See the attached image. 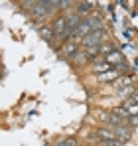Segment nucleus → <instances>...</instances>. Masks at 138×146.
I'll list each match as a JSON object with an SVG mask.
<instances>
[{
  "label": "nucleus",
  "instance_id": "9",
  "mask_svg": "<svg viewBox=\"0 0 138 146\" xmlns=\"http://www.w3.org/2000/svg\"><path fill=\"white\" fill-rule=\"evenodd\" d=\"M113 130H115V136L120 140V142H124V140H128L130 138V130H126L122 124H118V126H113Z\"/></svg>",
  "mask_w": 138,
  "mask_h": 146
},
{
  "label": "nucleus",
  "instance_id": "3",
  "mask_svg": "<svg viewBox=\"0 0 138 146\" xmlns=\"http://www.w3.org/2000/svg\"><path fill=\"white\" fill-rule=\"evenodd\" d=\"M97 138L103 140L107 146H120V140L115 136V130L113 128H99L97 130Z\"/></svg>",
  "mask_w": 138,
  "mask_h": 146
},
{
  "label": "nucleus",
  "instance_id": "15",
  "mask_svg": "<svg viewBox=\"0 0 138 146\" xmlns=\"http://www.w3.org/2000/svg\"><path fill=\"white\" fill-rule=\"evenodd\" d=\"M126 122H128V124H132V126H138V117H130Z\"/></svg>",
  "mask_w": 138,
  "mask_h": 146
},
{
  "label": "nucleus",
  "instance_id": "17",
  "mask_svg": "<svg viewBox=\"0 0 138 146\" xmlns=\"http://www.w3.org/2000/svg\"><path fill=\"white\" fill-rule=\"evenodd\" d=\"M59 146H67V144H65V142H59Z\"/></svg>",
  "mask_w": 138,
  "mask_h": 146
},
{
  "label": "nucleus",
  "instance_id": "5",
  "mask_svg": "<svg viewBox=\"0 0 138 146\" xmlns=\"http://www.w3.org/2000/svg\"><path fill=\"white\" fill-rule=\"evenodd\" d=\"M77 46H79V42H75V40H67V42L61 46V55H63V57H71V59H73V57L77 55V51H79V49H77Z\"/></svg>",
  "mask_w": 138,
  "mask_h": 146
},
{
  "label": "nucleus",
  "instance_id": "10",
  "mask_svg": "<svg viewBox=\"0 0 138 146\" xmlns=\"http://www.w3.org/2000/svg\"><path fill=\"white\" fill-rule=\"evenodd\" d=\"M46 14H47V4L46 2L34 4V16H36V18H46Z\"/></svg>",
  "mask_w": 138,
  "mask_h": 146
},
{
  "label": "nucleus",
  "instance_id": "7",
  "mask_svg": "<svg viewBox=\"0 0 138 146\" xmlns=\"http://www.w3.org/2000/svg\"><path fill=\"white\" fill-rule=\"evenodd\" d=\"M105 59H107V63L109 65H120V63H124V59H122V55L116 51V49H113V51H109L107 55H103Z\"/></svg>",
  "mask_w": 138,
  "mask_h": 146
},
{
  "label": "nucleus",
  "instance_id": "11",
  "mask_svg": "<svg viewBox=\"0 0 138 146\" xmlns=\"http://www.w3.org/2000/svg\"><path fill=\"white\" fill-rule=\"evenodd\" d=\"M122 107L128 111V115H130V117H138V105H136V103H132V101H126Z\"/></svg>",
  "mask_w": 138,
  "mask_h": 146
},
{
  "label": "nucleus",
  "instance_id": "12",
  "mask_svg": "<svg viewBox=\"0 0 138 146\" xmlns=\"http://www.w3.org/2000/svg\"><path fill=\"white\" fill-rule=\"evenodd\" d=\"M91 10H93L91 2H81V4L77 6V14H81V16H83V14H89Z\"/></svg>",
  "mask_w": 138,
  "mask_h": 146
},
{
  "label": "nucleus",
  "instance_id": "1",
  "mask_svg": "<svg viewBox=\"0 0 138 146\" xmlns=\"http://www.w3.org/2000/svg\"><path fill=\"white\" fill-rule=\"evenodd\" d=\"M101 28V18L99 16H95V14H91V16H87L83 22H81V26L73 32V36L69 38V40H75V42H81L85 36H89L93 30H99Z\"/></svg>",
  "mask_w": 138,
  "mask_h": 146
},
{
  "label": "nucleus",
  "instance_id": "8",
  "mask_svg": "<svg viewBox=\"0 0 138 146\" xmlns=\"http://www.w3.org/2000/svg\"><path fill=\"white\" fill-rule=\"evenodd\" d=\"M120 77V71L118 69H109V71H105V73H101L99 75V81H103V83H109V81H116Z\"/></svg>",
  "mask_w": 138,
  "mask_h": 146
},
{
  "label": "nucleus",
  "instance_id": "4",
  "mask_svg": "<svg viewBox=\"0 0 138 146\" xmlns=\"http://www.w3.org/2000/svg\"><path fill=\"white\" fill-rule=\"evenodd\" d=\"M93 71L97 73V75H101V73L109 71V69H113V65H109L107 63V59L105 57H101V55H97V57H93Z\"/></svg>",
  "mask_w": 138,
  "mask_h": 146
},
{
  "label": "nucleus",
  "instance_id": "16",
  "mask_svg": "<svg viewBox=\"0 0 138 146\" xmlns=\"http://www.w3.org/2000/svg\"><path fill=\"white\" fill-rule=\"evenodd\" d=\"M130 101L138 105V91H132V95H130Z\"/></svg>",
  "mask_w": 138,
  "mask_h": 146
},
{
  "label": "nucleus",
  "instance_id": "6",
  "mask_svg": "<svg viewBox=\"0 0 138 146\" xmlns=\"http://www.w3.org/2000/svg\"><path fill=\"white\" fill-rule=\"evenodd\" d=\"M53 36H57V38H63L65 40V18L63 16H57L55 20H53Z\"/></svg>",
  "mask_w": 138,
  "mask_h": 146
},
{
  "label": "nucleus",
  "instance_id": "14",
  "mask_svg": "<svg viewBox=\"0 0 138 146\" xmlns=\"http://www.w3.org/2000/svg\"><path fill=\"white\" fill-rule=\"evenodd\" d=\"M69 0H57V8H67Z\"/></svg>",
  "mask_w": 138,
  "mask_h": 146
},
{
  "label": "nucleus",
  "instance_id": "13",
  "mask_svg": "<svg viewBox=\"0 0 138 146\" xmlns=\"http://www.w3.org/2000/svg\"><path fill=\"white\" fill-rule=\"evenodd\" d=\"M40 34L46 38V40H51L53 38V28H47V26H40Z\"/></svg>",
  "mask_w": 138,
  "mask_h": 146
},
{
  "label": "nucleus",
  "instance_id": "2",
  "mask_svg": "<svg viewBox=\"0 0 138 146\" xmlns=\"http://www.w3.org/2000/svg\"><path fill=\"white\" fill-rule=\"evenodd\" d=\"M103 40H105V30L99 28V30H93L89 36H85L81 40V44H83V48H101Z\"/></svg>",
  "mask_w": 138,
  "mask_h": 146
}]
</instances>
